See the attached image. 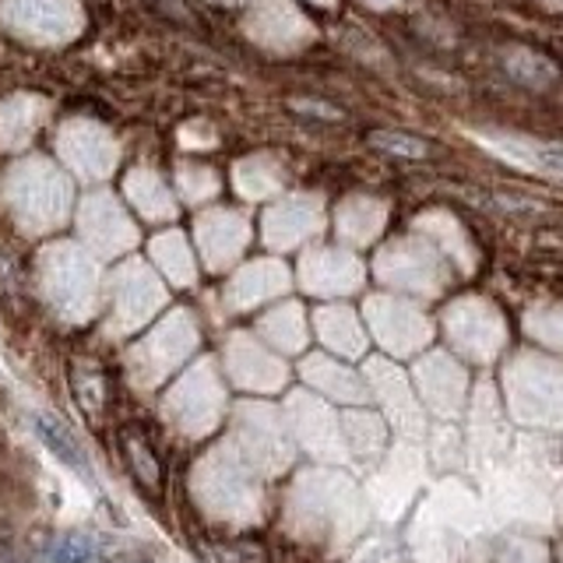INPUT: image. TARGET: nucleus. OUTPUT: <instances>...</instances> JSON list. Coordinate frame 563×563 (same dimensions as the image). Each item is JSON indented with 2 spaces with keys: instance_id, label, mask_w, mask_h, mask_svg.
Segmentation results:
<instances>
[{
  "instance_id": "423d86ee",
  "label": "nucleus",
  "mask_w": 563,
  "mask_h": 563,
  "mask_svg": "<svg viewBox=\"0 0 563 563\" xmlns=\"http://www.w3.org/2000/svg\"><path fill=\"white\" fill-rule=\"evenodd\" d=\"M110 289H113V321L120 324V331H131L163 303V286H158V278L148 264H141V261L120 264L113 272Z\"/></svg>"
},
{
  "instance_id": "1a4fd4ad",
  "label": "nucleus",
  "mask_w": 563,
  "mask_h": 563,
  "mask_svg": "<svg viewBox=\"0 0 563 563\" xmlns=\"http://www.w3.org/2000/svg\"><path fill=\"white\" fill-rule=\"evenodd\" d=\"M321 225H324L321 201L299 194V198H286L275 208H268V216H264V240L275 251H289V246H299L321 233Z\"/></svg>"
},
{
  "instance_id": "7c9ffc66",
  "label": "nucleus",
  "mask_w": 563,
  "mask_h": 563,
  "mask_svg": "<svg viewBox=\"0 0 563 563\" xmlns=\"http://www.w3.org/2000/svg\"><path fill=\"white\" fill-rule=\"evenodd\" d=\"M321 4H331V0H321Z\"/></svg>"
},
{
  "instance_id": "39448f33",
  "label": "nucleus",
  "mask_w": 563,
  "mask_h": 563,
  "mask_svg": "<svg viewBox=\"0 0 563 563\" xmlns=\"http://www.w3.org/2000/svg\"><path fill=\"white\" fill-rule=\"evenodd\" d=\"M57 152L60 163L75 169L81 180H106L117 166V141L113 134L96 120H67L60 134H57Z\"/></svg>"
},
{
  "instance_id": "b1692460",
  "label": "nucleus",
  "mask_w": 563,
  "mask_h": 563,
  "mask_svg": "<svg viewBox=\"0 0 563 563\" xmlns=\"http://www.w3.org/2000/svg\"><path fill=\"white\" fill-rule=\"evenodd\" d=\"M176 187H180L187 201H205L219 190V176L205 166L187 163V166H180V173H176Z\"/></svg>"
},
{
  "instance_id": "a878e982",
  "label": "nucleus",
  "mask_w": 563,
  "mask_h": 563,
  "mask_svg": "<svg viewBox=\"0 0 563 563\" xmlns=\"http://www.w3.org/2000/svg\"><path fill=\"white\" fill-rule=\"evenodd\" d=\"M380 152L387 155H401V158H422L430 152V145L422 137H412V134H398V131H384V134H374L369 137Z\"/></svg>"
},
{
  "instance_id": "5701e85b",
  "label": "nucleus",
  "mask_w": 563,
  "mask_h": 563,
  "mask_svg": "<svg viewBox=\"0 0 563 563\" xmlns=\"http://www.w3.org/2000/svg\"><path fill=\"white\" fill-rule=\"evenodd\" d=\"M264 331H268L278 345L296 349L303 342V313H299V307H282L264 321Z\"/></svg>"
},
{
  "instance_id": "c756f323",
  "label": "nucleus",
  "mask_w": 563,
  "mask_h": 563,
  "mask_svg": "<svg viewBox=\"0 0 563 563\" xmlns=\"http://www.w3.org/2000/svg\"><path fill=\"white\" fill-rule=\"evenodd\" d=\"M369 4H377V8H387V4H395V0H369Z\"/></svg>"
},
{
  "instance_id": "f8f14e48",
  "label": "nucleus",
  "mask_w": 563,
  "mask_h": 563,
  "mask_svg": "<svg viewBox=\"0 0 563 563\" xmlns=\"http://www.w3.org/2000/svg\"><path fill=\"white\" fill-rule=\"evenodd\" d=\"M369 317H374L380 342H387L395 352L416 349L430 334L427 321H422L412 307L398 303V299H374V303H369Z\"/></svg>"
},
{
  "instance_id": "cd10ccee",
  "label": "nucleus",
  "mask_w": 563,
  "mask_h": 563,
  "mask_svg": "<svg viewBox=\"0 0 563 563\" xmlns=\"http://www.w3.org/2000/svg\"><path fill=\"white\" fill-rule=\"evenodd\" d=\"M128 448H131V462L137 465V475H141V479H145V483L152 479V483H155V479H158V465L152 462V457L145 462V448H141L134 437L128 440Z\"/></svg>"
},
{
  "instance_id": "412c9836",
  "label": "nucleus",
  "mask_w": 563,
  "mask_h": 563,
  "mask_svg": "<svg viewBox=\"0 0 563 563\" xmlns=\"http://www.w3.org/2000/svg\"><path fill=\"white\" fill-rule=\"evenodd\" d=\"M504 67H507V75L528 85V88H545L553 78H556V67L539 57V53L532 49H507L504 53Z\"/></svg>"
},
{
  "instance_id": "f257e3e1",
  "label": "nucleus",
  "mask_w": 563,
  "mask_h": 563,
  "mask_svg": "<svg viewBox=\"0 0 563 563\" xmlns=\"http://www.w3.org/2000/svg\"><path fill=\"white\" fill-rule=\"evenodd\" d=\"M4 198L11 205L14 222L25 233H49L70 211V180L43 155L18 158L8 169Z\"/></svg>"
},
{
  "instance_id": "4be33fe9",
  "label": "nucleus",
  "mask_w": 563,
  "mask_h": 563,
  "mask_svg": "<svg viewBox=\"0 0 563 563\" xmlns=\"http://www.w3.org/2000/svg\"><path fill=\"white\" fill-rule=\"evenodd\" d=\"M317 324H321L324 342H331L334 349H342V352H360L363 349L360 324H356V317H352L349 310H321V313H317Z\"/></svg>"
},
{
  "instance_id": "f3484780",
  "label": "nucleus",
  "mask_w": 563,
  "mask_h": 563,
  "mask_svg": "<svg viewBox=\"0 0 563 563\" xmlns=\"http://www.w3.org/2000/svg\"><path fill=\"white\" fill-rule=\"evenodd\" d=\"M384 225V205L369 198H349L339 208V233L349 243H369Z\"/></svg>"
},
{
  "instance_id": "dca6fc26",
  "label": "nucleus",
  "mask_w": 563,
  "mask_h": 563,
  "mask_svg": "<svg viewBox=\"0 0 563 563\" xmlns=\"http://www.w3.org/2000/svg\"><path fill=\"white\" fill-rule=\"evenodd\" d=\"M448 324H451V334L457 342H462L465 349L472 352H479L483 356V342H479V334H486V339L493 345H500L504 342V331H500V317H493L486 307L479 303H462V307H454L451 317H448Z\"/></svg>"
},
{
  "instance_id": "20e7f679",
  "label": "nucleus",
  "mask_w": 563,
  "mask_h": 563,
  "mask_svg": "<svg viewBox=\"0 0 563 563\" xmlns=\"http://www.w3.org/2000/svg\"><path fill=\"white\" fill-rule=\"evenodd\" d=\"M78 233H81L85 251L96 254V257L128 254L137 243V225L131 222L128 211L120 208V201L113 198V194H106V190L88 194V198L81 201Z\"/></svg>"
},
{
  "instance_id": "aec40b11",
  "label": "nucleus",
  "mask_w": 563,
  "mask_h": 563,
  "mask_svg": "<svg viewBox=\"0 0 563 563\" xmlns=\"http://www.w3.org/2000/svg\"><path fill=\"white\" fill-rule=\"evenodd\" d=\"M233 176H236L240 194H246V198H268V194H275L282 187V169L268 155L243 158Z\"/></svg>"
},
{
  "instance_id": "4468645a",
  "label": "nucleus",
  "mask_w": 563,
  "mask_h": 563,
  "mask_svg": "<svg viewBox=\"0 0 563 563\" xmlns=\"http://www.w3.org/2000/svg\"><path fill=\"white\" fill-rule=\"evenodd\" d=\"M289 286V272L282 268L278 261H257L246 264L243 272H236V278L229 282V303L233 307H254L261 299H272L278 292H286Z\"/></svg>"
},
{
  "instance_id": "0eeeda50",
  "label": "nucleus",
  "mask_w": 563,
  "mask_h": 563,
  "mask_svg": "<svg viewBox=\"0 0 563 563\" xmlns=\"http://www.w3.org/2000/svg\"><path fill=\"white\" fill-rule=\"evenodd\" d=\"M377 268H380V278L412 292H437L440 282H444L440 278V261L433 257L430 246L409 243V240H398L387 246L377 257Z\"/></svg>"
},
{
  "instance_id": "6ab92c4d",
  "label": "nucleus",
  "mask_w": 563,
  "mask_h": 563,
  "mask_svg": "<svg viewBox=\"0 0 563 563\" xmlns=\"http://www.w3.org/2000/svg\"><path fill=\"white\" fill-rule=\"evenodd\" d=\"M32 427H35V433L43 437V444L60 457L64 465H70V468H78L81 475H88L92 468H88V457H85V451H81V444H78V437L70 433L60 419H53V416H46V412H40L32 419Z\"/></svg>"
},
{
  "instance_id": "9b49d317",
  "label": "nucleus",
  "mask_w": 563,
  "mask_h": 563,
  "mask_svg": "<svg viewBox=\"0 0 563 563\" xmlns=\"http://www.w3.org/2000/svg\"><path fill=\"white\" fill-rule=\"evenodd\" d=\"M299 278L310 292H324V296H342L352 292L363 282V268L360 261L345 254V251H334V246H317L303 257V268H299Z\"/></svg>"
},
{
  "instance_id": "f03ea898",
  "label": "nucleus",
  "mask_w": 563,
  "mask_h": 563,
  "mask_svg": "<svg viewBox=\"0 0 563 563\" xmlns=\"http://www.w3.org/2000/svg\"><path fill=\"white\" fill-rule=\"evenodd\" d=\"M40 282L49 303L67 317H85L96 307V261L78 243H46L40 251Z\"/></svg>"
},
{
  "instance_id": "6e6552de",
  "label": "nucleus",
  "mask_w": 563,
  "mask_h": 563,
  "mask_svg": "<svg viewBox=\"0 0 563 563\" xmlns=\"http://www.w3.org/2000/svg\"><path fill=\"white\" fill-rule=\"evenodd\" d=\"M194 233H198V246H201V257L208 268H229L240 254L246 240H251V222H246L240 211H205V216L198 219V225H194Z\"/></svg>"
},
{
  "instance_id": "bb28decb",
  "label": "nucleus",
  "mask_w": 563,
  "mask_h": 563,
  "mask_svg": "<svg viewBox=\"0 0 563 563\" xmlns=\"http://www.w3.org/2000/svg\"><path fill=\"white\" fill-rule=\"evenodd\" d=\"M310 377H317V380H324L321 387H331L334 395H342V398H352L356 395V380H352L349 374H342L339 366H331V363H310Z\"/></svg>"
},
{
  "instance_id": "7ed1b4c3",
  "label": "nucleus",
  "mask_w": 563,
  "mask_h": 563,
  "mask_svg": "<svg viewBox=\"0 0 563 563\" xmlns=\"http://www.w3.org/2000/svg\"><path fill=\"white\" fill-rule=\"evenodd\" d=\"M0 18L18 40L35 46L70 43L85 29L78 0H0Z\"/></svg>"
},
{
  "instance_id": "2eb2a0df",
  "label": "nucleus",
  "mask_w": 563,
  "mask_h": 563,
  "mask_svg": "<svg viewBox=\"0 0 563 563\" xmlns=\"http://www.w3.org/2000/svg\"><path fill=\"white\" fill-rule=\"evenodd\" d=\"M123 190H128L131 205L152 222H166L176 216V198L173 190L166 187V180L155 169H134L123 180Z\"/></svg>"
},
{
  "instance_id": "393cba45",
  "label": "nucleus",
  "mask_w": 563,
  "mask_h": 563,
  "mask_svg": "<svg viewBox=\"0 0 563 563\" xmlns=\"http://www.w3.org/2000/svg\"><path fill=\"white\" fill-rule=\"evenodd\" d=\"M96 539L81 532H67L49 545V563H92Z\"/></svg>"
},
{
  "instance_id": "9d476101",
  "label": "nucleus",
  "mask_w": 563,
  "mask_h": 563,
  "mask_svg": "<svg viewBox=\"0 0 563 563\" xmlns=\"http://www.w3.org/2000/svg\"><path fill=\"white\" fill-rule=\"evenodd\" d=\"M246 32L268 49H299L310 40V25L289 0H257L246 14Z\"/></svg>"
},
{
  "instance_id": "c85d7f7f",
  "label": "nucleus",
  "mask_w": 563,
  "mask_h": 563,
  "mask_svg": "<svg viewBox=\"0 0 563 563\" xmlns=\"http://www.w3.org/2000/svg\"><path fill=\"white\" fill-rule=\"evenodd\" d=\"M539 158L545 169H553L556 176H563V148H539Z\"/></svg>"
},
{
  "instance_id": "a211bd4d",
  "label": "nucleus",
  "mask_w": 563,
  "mask_h": 563,
  "mask_svg": "<svg viewBox=\"0 0 563 563\" xmlns=\"http://www.w3.org/2000/svg\"><path fill=\"white\" fill-rule=\"evenodd\" d=\"M152 261L169 282H176V286H190L194 282V257H190V246L180 233L155 236L152 240Z\"/></svg>"
},
{
  "instance_id": "ddd939ff",
  "label": "nucleus",
  "mask_w": 563,
  "mask_h": 563,
  "mask_svg": "<svg viewBox=\"0 0 563 563\" xmlns=\"http://www.w3.org/2000/svg\"><path fill=\"white\" fill-rule=\"evenodd\" d=\"M46 99L35 96H11L0 102V152H18L25 148L35 128L46 120Z\"/></svg>"
}]
</instances>
